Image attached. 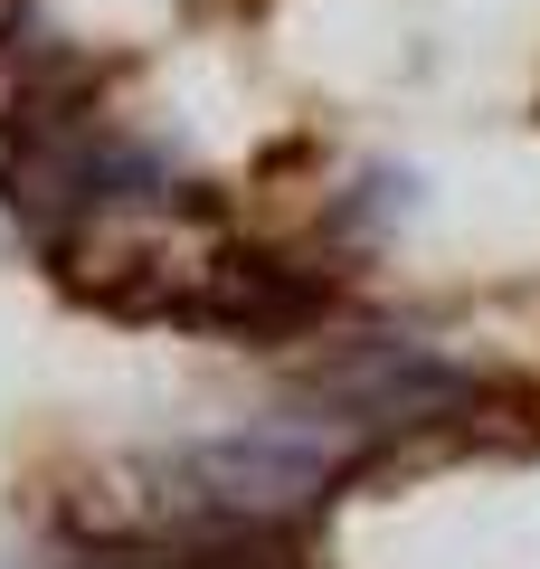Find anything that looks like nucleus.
Wrapping results in <instances>:
<instances>
[{
  "instance_id": "2",
  "label": "nucleus",
  "mask_w": 540,
  "mask_h": 569,
  "mask_svg": "<svg viewBox=\"0 0 540 569\" xmlns=\"http://www.w3.org/2000/svg\"><path fill=\"white\" fill-rule=\"evenodd\" d=\"M171 323L219 332V342H303V332L332 323V284L303 276L284 257H247V247H219V257L190 266V284L171 295Z\"/></svg>"
},
{
  "instance_id": "1",
  "label": "nucleus",
  "mask_w": 540,
  "mask_h": 569,
  "mask_svg": "<svg viewBox=\"0 0 540 569\" xmlns=\"http://www.w3.org/2000/svg\"><path fill=\"white\" fill-rule=\"evenodd\" d=\"M171 522H303V512L332 493V447L303 437V427H238V437H200L180 447L171 466Z\"/></svg>"
},
{
  "instance_id": "3",
  "label": "nucleus",
  "mask_w": 540,
  "mask_h": 569,
  "mask_svg": "<svg viewBox=\"0 0 540 569\" xmlns=\"http://www.w3.org/2000/svg\"><path fill=\"white\" fill-rule=\"evenodd\" d=\"M313 399L322 408H341V418H360V427H418V418H446V408H464L474 399V380H464L456 361H437V351H418V342H351L332 370L313 380Z\"/></svg>"
}]
</instances>
